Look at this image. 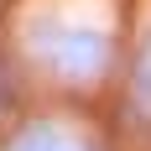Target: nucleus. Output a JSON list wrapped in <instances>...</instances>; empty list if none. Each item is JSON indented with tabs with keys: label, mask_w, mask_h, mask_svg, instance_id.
Returning a JSON list of instances; mask_svg holds the SVG:
<instances>
[{
	"label": "nucleus",
	"mask_w": 151,
	"mask_h": 151,
	"mask_svg": "<svg viewBox=\"0 0 151 151\" xmlns=\"http://www.w3.org/2000/svg\"><path fill=\"white\" fill-rule=\"evenodd\" d=\"M37 47H42L47 68L63 73V78H94L99 68H104V52H109V42L94 26H52V31H37Z\"/></svg>",
	"instance_id": "1"
},
{
	"label": "nucleus",
	"mask_w": 151,
	"mask_h": 151,
	"mask_svg": "<svg viewBox=\"0 0 151 151\" xmlns=\"http://www.w3.org/2000/svg\"><path fill=\"white\" fill-rule=\"evenodd\" d=\"M16 151H83V146H73L68 136H58V130H47V125H37L31 136H21V146Z\"/></svg>",
	"instance_id": "2"
},
{
	"label": "nucleus",
	"mask_w": 151,
	"mask_h": 151,
	"mask_svg": "<svg viewBox=\"0 0 151 151\" xmlns=\"http://www.w3.org/2000/svg\"><path fill=\"white\" fill-rule=\"evenodd\" d=\"M141 94L151 99V47H146V58H141Z\"/></svg>",
	"instance_id": "3"
}]
</instances>
